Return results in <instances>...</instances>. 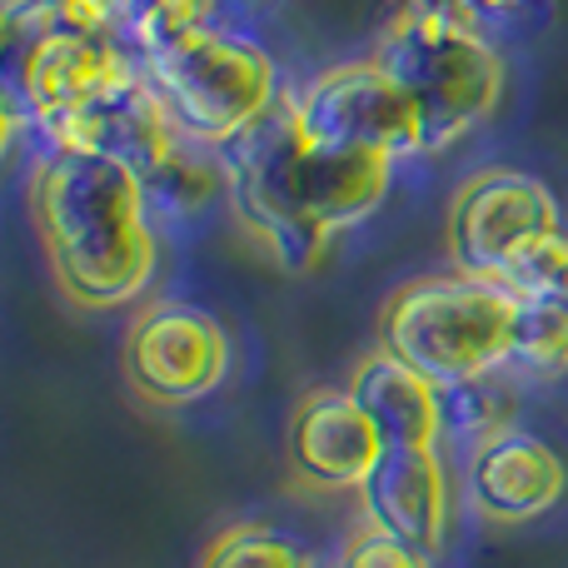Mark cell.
Listing matches in <instances>:
<instances>
[{
    "label": "cell",
    "instance_id": "1",
    "mask_svg": "<svg viewBox=\"0 0 568 568\" xmlns=\"http://www.w3.org/2000/svg\"><path fill=\"white\" fill-rule=\"evenodd\" d=\"M50 275L85 310L135 304L155 280V210L145 180L105 155L50 150L30 190Z\"/></svg>",
    "mask_w": 568,
    "mask_h": 568
},
{
    "label": "cell",
    "instance_id": "2",
    "mask_svg": "<svg viewBox=\"0 0 568 568\" xmlns=\"http://www.w3.org/2000/svg\"><path fill=\"white\" fill-rule=\"evenodd\" d=\"M230 170V200L245 230L275 215H300L324 230H349L384 205L399 160L334 150L304 135L294 95H280L245 135L220 145Z\"/></svg>",
    "mask_w": 568,
    "mask_h": 568
},
{
    "label": "cell",
    "instance_id": "3",
    "mask_svg": "<svg viewBox=\"0 0 568 568\" xmlns=\"http://www.w3.org/2000/svg\"><path fill=\"white\" fill-rule=\"evenodd\" d=\"M369 60L409 95L424 155L459 145L504 100V60L489 30L439 0H404Z\"/></svg>",
    "mask_w": 568,
    "mask_h": 568
},
{
    "label": "cell",
    "instance_id": "4",
    "mask_svg": "<svg viewBox=\"0 0 568 568\" xmlns=\"http://www.w3.org/2000/svg\"><path fill=\"white\" fill-rule=\"evenodd\" d=\"M519 294L469 275L414 280L389 294L379 320V349L399 354L439 389L489 379L514 354Z\"/></svg>",
    "mask_w": 568,
    "mask_h": 568
},
{
    "label": "cell",
    "instance_id": "5",
    "mask_svg": "<svg viewBox=\"0 0 568 568\" xmlns=\"http://www.w3.org/2000/svg\"><path fill=\"white\" fill-rule=\"evenodd\" d=\"M150 90L170 110L180 135L200 145H230L280 100V70L245 30L200 26L140 60Z\"/></svg>",
    "mask_w": 568,
    "mask_h": 568
},
{
    "label": "cell",
    "instance_id": "6",
    "mask_svg": "<svg viewBox=\"0 0 568 568\" xmlns=\"http://www.w3.org/2000/svg\"><path fill=\"white\" fill-rule=\"evenodd\" d=\"M145 75L125 40H95L75 30H50L26 50H0V105L6 130H45L65 115L115 100Z\"/></svg>",
    "mask_w": 568,
    "mask_h": 568
},
{
    "label": "cell",
    "instance_id": "7",
    "mask_svg": "<svg viewBox=\"0 0 568 568\" xmlns=\"http://www.w3.org/2000/svg\"><path fill=\"white\" fill-rule=\"evenodd\" d=\"M559 225V200L539 175L524 170H479L459 185L449 205V260L459 275L504 284L524 255L554 235Z\"/></svg>",
    "mask_w": 568,
    "mask_h": 568
},
{
    "label": "cell",
    "instance_id": "8",
    "mask_svg": "<svg viewBox=\"0 0 568 568\" xmlns=\"http://www.w3.org/2000/svg\"><path fill=\"white\" fill-rule=\"evenodd\" d=\"M230 334L200 304H150L125 334V379L145 404L180 409L215 394L230 374Z\"/></svg>",
    "mask_w": 568,
    "mask_h": 568
},
{
    "label": "cell",
    "instance_id": "9",
    "mask_svg": "<svg viewBox=\"0 0 568 568\" xmlns=\"http://www.w3.org/2000/svg\"><path fill=\"white\" fill-rule=\"evenodd\" d=\"M294 110H300L304 135H314L320 145L364 150L384 160L424 155V130L409 95L374 60H349L314 75L294 95Z\"/></svg>",
    "mask_w": 568,
    "mask_h": 568
},
{
    "label": "cell",
    "instance_id": "10",
    "mask_svg": "<svg viewBox=\"0 0 568 568\" xmlns=\"http://www.w3.org/2000/svg\"><path fill=\"white\" fill-rule=\"evenodd\" d=\"M369 529L394 534L424 554L444 549L449 534V479L439 464V444H384L379 464L359 489Z\"/></svg>",
    "mask_w": 568,
    "mask_h": 568
},
{
    "label": "cell",
    "instance_id": "11",
    "mask_svg": "<svg viewBox=\"0 0 568 568\" xmlns=\"http://www.w3.org/2000/svg\"><path fill=\"white\" fill-rule=\"evenodd\" d=\"M384 439L349 389H320L290 419V469L310 489H364Z\"/></svg>",
    "mask_w": 568,
    "mask_h": 568
},
{
    "label": "cell",
    "instance_id": "12",
    "mask_svg": "<svg viewBox=\"0 0 568 568\" xmlns=\"http://www.w3.org/2000/svg\"><path fill=\"white\" fill-rule=\"evenodd\" d=\"M474 509L494 524H529L559 509L568 494V464L549 439L534 429H504L479 454H469Z\"/></svg>",
    "mask_w": 568,
    "mask_h": 568
},
{
    "label": "cell",
    "instance_id": "13",
    "mask_svg": "<svg viewBox=\"0 0 568 568\" xmlns=\"http://www.w3.org/2000/svg\"><path fill=\"white\" fill-rule=\"evenodd\" d=\"M36 140L50 150H75V155H105L130 165L140 180L160 165V160L175 150L180 130L170 120V110L160 105V95L150 90V80L140 75L130 90H120L115 100L95 110H80V115H65L55 125L36 130Z\"/></svg>",
    "mask_w": 568,
    "mask_h": 568
},
{
    "label": "cell",
    "instance_id": "14",
    "mask_svg": "<svg viewBox=\"0 0 568 568\" xmlns=\"http://www.w3.org/2000/svg\"><path fill=\"white\" fill-rule=\"evenodd\" d=\"M349 394L359 409L374 419L384 444H439L444 434V389L404 364L399 354L374 349L369 359L354 369Z\"/></svg>",
    "mask_w": 568,
    "mask_h": 568
},
{
    "label": "cell",
    "instance_id": "15",
    "mask_svg": "<svg viewBox=\"0 0 568 568\" xmlns=\"http://www.w3.org/2000/svg\"><path fill=\"white\" fill-rule=\"evenodd\" d=\"M145 190H150V210H155V215L190 220L215 205L220 195H230L225 155H220L215 145H200V140L180 135L175 150L145 175Z\"/></svg>",
    "mask_w": 568,
    "mask_h": 568
},
{
    "label": "cell",
    "instance_id": "16",
    "mask_svg": "<svg viewBox=\"0 0 568 568\" xmlns=\"http://www.w3.org/2000/svg\"><path fill=\"white\" fill-rule=\"evenodd\" d=\"M514 369L554 379L568 369V300L564 294H519L514 314Z\"/></svg>",
    "mask_w": 568,
    "mask_h": 568
},
{
    "label": "cell",
    "instance_id": "17",
    "mask_svg": "<svg viewBox=\"0 0 568 568\" xmlns=\"http://www.w3.org/2000/svg\"><path fill=\"white\" fill-rule=\"evenodd\" d=\"M504 429H514V394L504 384L469 379L444 389V434L454 444H464L469 454H479L489 439H499Z\"/></svg>",
    "mask_w": 568,
    "mask_h": 568
},
{
    "label": "cell",
    "instance_id": "18",
    "mask_svg": "<svg viewBox=\"0 0 568 568\" xmlns=\"http://www.w3.org/2000/svg\"><path fill=\"white\" fill-rule=\"evenodd\" d=\"M130 10V50L140 60L165 50L170 40L190 36L200 26H215V16L225 10V0H125Z\"/></svg>",
    "mask_w": 568,
    "mask_h": 568
},
{
    "label": "cell",
    "instance_id": "19",
    "mask_svg": "<svg viewBox=\"0 0 568 568\" xmlns=\"http://www.w3.org/2000/svg\"><path fill=\"white\" fill-rule=\"evenodd\" d=\"M200 568H314V559L290 539V534L260 529V524H235L205 544Z\"/></svg>",
    "mask_w": 568,
    "mask_h": 568
},
{
    "label": "cell",
    "instance_id": "20",
    "mask_svg": "<svg viewBox=\"0 0 568 568\" xmlns=\"http://www.w3.org/2000/svg\"><path fill=\"white\" fill-rule=\"evenodd\" d=\"M339 568H434V554L414 549V544L394 539V534L364 529V534H354V539L344 544Z\"/></svg>",
    "mask_w": 568,
    "mask_h": 568
},
{
    "label": "cell",
    "instance_id": "21",
    "mask_svg": "<svg viewBox=\"0 0 568 568\" xmlns=\"http://www.w3.org/2000/svg\"><path fill=\"white\" fill-rule=\"evenodd\" d=\"M55 10H60V30H75V36H95V40H125L130 36L125 0H55Z\"/></svg>",
    "mask_w": 568,
    "mask_h": 568
},
{
    "label": "cell",
    "instance_id": "22",
    "mask_svg": "<svg viewBox=\"0 0 568 568\" xmlns=\"http://www.w3.org/2000/svg\"><path fill=\"white\" fill-rule=\"evenodd\" d=\"M439 6H454L464 16H474L479 26H509V20H524L539 0H439Z\"/></svg>",
    "mask_w": 568,
    "mask_h": 568
},
{
    "label": "cell",
    "instance_id": "23",
    "mask_svg": "<svg viewBox=\"0 0 568 568\" xmlns=\"http://www.w3.org/2000/svg\"><path fill=\"white\" fill-rule=\"evenodd\" d=\"M554 294H564V300H568V275H564V284H559V290H554Z\"/></svg>",
    "mask_w": 568,
    "mask_h": 568
}]
</instances>
